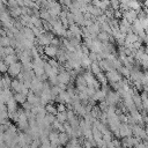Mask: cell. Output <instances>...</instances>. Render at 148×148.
I'll return each mask as SVG.
<instances>
[{
	"mask_svg": "<svg viewBox=\"0 0 148 148\" xmlns=\"http://www.w3.org/2000/svg\"><path fill=\"white\" fill-rule=\"evenodd\" d=\"M105 97H106V92L104 90H102V89H98V90H96L95 95L92 96V99L99 103L102 101H105Z\"/></svg>",
	"mask_w": 148,
	"mask_h": 148,
	"instance_id": "5bb4252c",
	"label": "cell"
},
{
	"mask_svg": "<svg viewBox=\"0 0 148 148\" xmlns=\"http://www.w3.org/2000/svg\"><path fill=\"white\" fill-rule=\"evenodd\" d=\"M88 57H89V59L91 60V62H98V60H97V53L90 51V53H89Z\"/></svg>",
	"mask_w": 148,
	"mask_h": 148,
	"instance_id": "4dcf8cb0",
	"label": "cell"
},
{
	"mask_svg": "<svg viewBox=\"0 0 148 148\" xmlns=\"http://www.w3.org/2000/svg\"><path fill=\"white\" fill-rule=\"evenodd\" d=\"M132 127V133L134 134V136L136 138V139H139V140H143V141H146V139H147V135H146V130L143 128V127H141V126H139V125H133V126H131Z\"/></svg>",
	"mask_w": 148,
	"mask_h": 148,
	"instance_id": "277c9868",
	"label": "cell"
},
{
	"mask_svg": "<svg viewBox=\"0 0 148 148\" xmlns=\"http://www.w3.org/2000/svg\"><path fill=\"white\" fill-rule=\"evenodd\" d=\"M110 34H108V32H105V31H101L98 35H97V39L99 40V42H102V43H108L109 40H110Z\"/></svg>",
	"mask_w": 148,
	"mask_h": 148,
	"instance_id": "ffe728a7",
	"label": "cell"
},
{
	"mask_svg": "<svg viewBox=\"0 0 148 148\" xmlns=\"http://www.w3.org/2000/svg\"><path fill=\"white\" fill-rule=\"evenodd\" d=\"M105 77H106V80H108L109 83L120 82L121 79H123L121 74H120L118 71H116V69H112V71H110V72H106V73H105Z\"/></svg>",
	"mask_w": 148,
	"mask_h": 148,
	"instance_id": "3957f363",
	"label": "cell"
},
{
	"mask_svg": "<svg viewBox=\"0 0 148 148\" xmlns=\"http://www.w3.org/2000/svg\"><path fill=\"white\" fill-rule=\"evenodd\" d=\"M46 61L49 62V65H50L52 68H57V69H59V67L61 66V65L58 62V60H57V59H47Z\"/></svg>",
	"mask_w": 148,
	"mask_h": 148,
	"instance_id": "4316f807",
	"label": "cell"
},
{
	"mask_svg": "<svg viewBox=\"0 0 148 148\" xmlns=\"http://www.w3.org/2000/svg\"><path fill=\"white\" fill-rule=\"evenodd\" d=\"M45 110H46V112H47V113L53 114V116H57V113H58V111H57V106H56V105H53L51 102H50V103H47V104L45 105Z\"/></svg>",
	"mask_w": 148,
	"mask_h": 148,
	"instance_id": "44dd1931",
	"label": "cell"
},
{
	"mask_svg": "<svg viewBox=\"0 0 148 148\" xmlns=\"http://www.w3.org/2000/svg\"><path fill=\"white\" fill-rule=\"evenodd\" d=\"M40 145H42V142H40V139L39 138L38 139H34L32 142H31V145H30V148H39Z\"/></svg>",
	"mask_w": 148,
	"mask_h": 148,
	"instance_id": "f1b7e54d",
	"label": "cell"
},
{
	"mask_svg": "<svg viewBox=\"0 0 148 148\" xmlns=\"http://www.w3.org/2000/svg\"><path fill=\"white\" fill-rule=\"evenodd\" d=\"M141 83H142V86H147L148 87V72L143 73V76L141 79Z\"/></svg>",
	"mask_w": 148,
	"mask_h": 148,
	"instance_id": "1f68e13d",
	"label": "cell"
},
{
	"mask_svg": "<svg viewBox=\"0 0 148 148\" xmlns=\"http://www.w3.org/2000/svg\"><path fill=\"white\" fill-rule=\"evenodd\" d=\"M2 60H3L8 66H10V65L17 62V61H18V58H17L16 54H10V56H5Z\"/></svg>",
	"mask_w": 148,
	"mask_h": 148,
	"instance_id": "d6986e66",
	"label": "cell"
},
{
	"mask_svg": "<svg viewBox=\"0 0 148 148\" xmlns=\"http://www.w3.org/2000/svg\"><path fill=\"white\" fill-rule=\"evenodd\" d=\"M132 133V127L128 124H120L119 126V138L124 139V138H128L131 136Z\"/></svg>",
	"mask_w": 148,
	"mask_h": 148,
	"instance_id": "8992f818",
	"label": "cell"
},
{
	"mask_svg": "<svg viewBox=\"0 0 148 148\" xmlns=\"http://www.w3.org/2000/svg\"><path fill=\"white\" fill-rule=\"evenodd\" d=\"M139 40H141V39H140L139 36L135 35L134 32L127 34V35H126V38H125V43H126V44H134V43H136V42H139Z\"/></svg>",
	"mask_w": 148,
	"mask_h": 148,
	"instance_id": "4fadbf2b",
	"label": "cell"
},
{
	"mask_svg": "<svg viewBox=\"0 0 148 148\" xmlns=\"http://www.w3.org/2000/svg\"><path fill=\"white\" fill-rule=\"evenodd\" d=\"M20 73H22V64H21L20 61H17V62H15V64H13V65L9 66L7 74H8L10 77H15V79H16V76H17Z\"/></svg>",
	"mask_w": 148,
	"mask_h": 148,
	"instance_id": "5b68a950",
	"label": "cell"
},
{
	"mask_svg": "<svg viewBox=\"0 0 148 148\" xmlns=\"http://www.w3.org/2000/svg\"><path fill=\"white\" fill-rule=\"evenodd\" d=\"M58 50L59 47H56L53 45H49L44 47V54L46 57H49V59H56L57 54H58Z\"/></svg>",
	"mask_w": 148,
	"mask_h": 148,
	"instance_id": "52a82bcc",
	"label": "cell"
},
{
	"mask_svg": "<svg viewBox=\"0 0 148 148\" xmlns=\"http://www.w3.org/2000/svg\"><path fill=\"white\" fill-rule=\"evenodd\" d=\"M24 88H25V87H24L23 82H20V81H17L16 79H14V80L12 81L10 89L14 91V94H15V92H22V90H23Z\"/></svg>",
	"mask_w": 148,
	"mask_h": 148,
	"instance_id": "8fae6325",
	"label": "cell"
},
{
	"mask_svg": "<svg viewBox=\"0 0 148 148\" xmlns=\"http://www.w3.org/2000/svg\"><path fill=\"white\" fill-rule=\"evenodd\" d=\"M71 81H72V79H71L69 73L62 66H60L59 67V73H58V82L61 83V84H65V86H69Z\"/></svg>",
	"mask_w": 148,
	"mask_h": 148,
	"instance_id": "6da1fadb",
	"label": "cell"
},
{
	"mask_svg": "<svg viewBox=\"0 0 148 148\" xmlns=\"http://www.w3.org/2000/svg\"><path fill=\"white\" fill-rule=\"evenodd\" d=\"M3 54L5 56H10V54H16V52H15L14 47L8 46V47H3Z\"/></svg>",
	"mask_w": 148,
	"mask_h": 148,
	"instance_id": "83f0119b",
	"label": "cell"
},
{
	"mask_svg": "<svg viewBox=\"0 0 148 148\" xmlns=\"http://www.w3.org/2000/svg\"><path fill=\"white\" fill-rule=\"evenodd\" d=\"M69 141H71V136H69L66 132H64V133H59V145H60V146L65 147Z\"/></svg>",
	"mask_w": 148,
	"mask_h": 148,
	"instance_id": "2e32d148",
	"label": "cell"
},
{
	"mask_svg": "<svg viewBox=\"0 0 148 148\" xmlns=\"http://www.w3.org/2000/svg\"><path fill=\"white\" fill-rule=\"evenodd\" d=\"M13 97H14V101L17 104H20V105H23L27 102V96L23 95V94H21V92H15Z\"/></svg>",
	"mask_w": 148,
	"mask_h": 148,
	"instance_id": "ac0fdd59",
	"label": "cell"
},
{
	"mask_svg": "<svg viewBox=\"0 0 148 148\" xmlns=\"http://www.w3.org/2000/svg\"><path fill=\"white\" fill-rule=\"evenodd\" d=\"M56 119H57L59 123H61V124L67 123V112H60V113H57Z\"/></svg>",
	"mask_w": 148,
	"mask_h": 148,
	"instance_id": "cb8c5ba5",
	"label": "cell"
},
{
	"mask_svg": "<svg viewBox=\"0 0 148 148\" xmlns=\"http://www.w3.org/2000/svg\"><path fill=\"white\" fill-rule=\"evenodd\" d=\"M145 51H146V53H147V54H148V45H147V47H146V49H145Z\"/></svg>",
	"mask_w": 148,
	"mask_h": 148,
	"instance_id": "d6a6232c",
	"label": "cell"
},
{
	"mask_svg": "<svg viewBox=\"0 0 148 148\" xmlns=\"http://www.w3.org/2000/svg\"><path fill=\"white\" fill-rule=\"evenodd\" d=\"M56 106H57V111H58V113H60V112H66V111H67L66 105L62 104V103H59V104H57Z\"/></svg>",
	"mask_w": 148,
	"mask_h": 148,
	"instance_id": "f546056e",
	"label": "cell"
},
{
	"mask_svg": "<svg viewBox=\"0 0 148 148\" xmlns=\"http://www.w3.org/2000/svg\"><path fill=\"white\" fill-rule=\"evenodd\" d=\"M87 87V82L83 77L82 74H79L75 79V88H86Z\"/></svg>",
	"mask_w": 148,
	"mask_h": 148,
	"instance_id": "e0dca14e",
	"label": "cell"
},
{
	"mask_svg": "<svg viewBox=\"0 0 148 148\" xmlns=\"http://www.w3.org/2000/svg\"><path fill=\"white\" fill-rule=\"evenodd\" d=\"M123 18H125L127 22H130L131 24L138 20V12L133 10V9H130L127 12H123Z\"/></svg>",
	"mask_w": 148,
	"mask_h": 148,
	"instance_id": "ba28073f",
	"label": "cell"
},
{
	"mask_svg": "<svg viewBox=\"0 0 148 148\" xmlns=\"http://www.w3.org/2000/svg\"><path fill=\"white\" fill-rule=\"evenodd\" d=\"M10 42H12V38H9L8 36L0 37V45H1L2 47H8V46H10Z\"/></svg>",
	"mask_w": 148,
	"mask_h": 148,
	"instance_id": "603a6c76",
	"label": "cell"
},
{
	"mask_svg": "<svg viewBox=\"0 0 148 148\" xmlns=\"http://www.w3.org/2000/svg\"><path fill=\"white\" fill-rule=\"evenodd\" d=\"M44 89V82H42L39 79L35 77L32 81H31V87H30V91H32L35 95L39 96L40 92L43 91Z\"/></svg>",
	"mask_w": 148,
	"mask_h": 148,
	"instance_id": "7a4b0ae2",
	"label": "cell"
},
{
	"mask_svg": "<svg viewBox=\"0 0 148 148\" xmlns=\"http://www.w3.org/2000/svg\"><path fill=\"white\" fill-rule=\"evenodd\" d=\"M49 141H50V143H53V145H59V132H57V131H51L50 133H49Z\"/></svg>",
	"mask_w": 148,
	"mask_h": 148,
	"instance_id": "9a60e30c",
	"label": "cell"
},
{
	"mask_svg": "<svg viewBox=\"0 0 148 148\" xmlns=\"http://www.w3.org/2000/svg\"><path fill=\"white\" fill-rule=\"evenodd\" d=\"M98 65H99L101 71H104L105 73H106V72H110V71H112V69H113L112 62H111V61H109V60H106V59L101 60V61L98 62Z\"/></svg>",
	"mask_w": 148,
	"mask_h": 148,
	"instance_id": "7c38bea8",
	"label": "cell"
},
{
	"mask_svg": "<svg viewBox=\"0 0 148 148\" xmlns=\"http://www.w3.org/2000/svg\"><path fill=\"white\" fill-rule=\"evenodd\" d=\"M90 72L96 76V75H98L99 73H102V71H101V68H99V65H98V62H92L91 64V66H90Z\"/></svg>",
	"mask_w": 148,
	"mask_h": 148,
	"instance_id": "7402d4cb",
	"label": "cell"
},
{
	"mask_svg": "<svg viewBox=\"0 0 148 148\" xmlns=\"http://www.w3.org/2000/svg\"><path fill=\"white\" fill-rule=\"evenodd\" d=\"M74 37H76V38H79V39H81V37H82V29H81V27L80 25H77L76 23H73V24H69V27H68V29H67Z\"/></svg>",
	"mask_w": 148,
	"mask_h": 148,
	"instance_id": "9c48e42d",
	"label": "cell"
},
{
	"mask_svg": "<svg viewBox=\"0 0 148 148\" xmlns=\"http://www.w3.org/2000/svg\"><path fill=\"white\" fill-rule=\"evenodd\" d=\"M132 98H133V102H134V105L138 111H143V106H142V99H141V96L140 94L135 90L134 94L132 95Z\"/></svg>",
	"mask_w": 148,
	"mask_h": 148,
	"instance_id": "30bf717a",
	"label": "cell"
},
{
	"mask_svg": "<svg viewBox=\"0 0 148 148\" xmlns=\"http://www.w3.org/2000/svg\"><path fill=\"white\" fill-rule=\"evenodd\" d=\"M118 72L121 74V76H125L126 79H130V76H131V71L127 67H125V66H121Z\"/></svg>",
	"mask_w": 148,
	"mask_h": 148,
	"instance_id": "d4e9b609",
	"label": "cell"
},
{
	"mask_svg": "<svg viewBox=\"0 0 148 148\" xmlns=\"http://www.w3.org/2000/svg\"><path fill=\"white\" fill-rule=\"evenodd\" d=\"M8 68L9 66L3 61V60H0V74H7L8 73Z\"/></svg>",
	"mask_w": 148,
	"mask_h": 148,
	"instance_id": "484cf974",
	"label": "cell"
}]
</instances>
